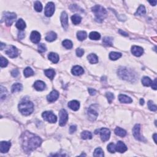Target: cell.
<instances>
[{
  "instance_id": "e575fe53",
  "label": "cell",
  "mask_w": 157,
  "mask_h": 157,
  "mask_svg": "<svg viewBox=\"0 0 157 157\" xmlns=\"http://www.w3.org/2000/svg\"><path fill=\"white\" fill-rule=\"evenodd\" d=\"M142 83L144 86L149 87L152 85V81L148 77H144L142 78Z\"/></svg>"
},
{
  "instance_id": "603a6c76",
  "label": "cell",
  "mask_w": 157,
  "mask_h": 157,
  "mask_svg": "<svg viewBox=\"0 0 157 157\" xmlns=\"http://www.w3.org/2000/svg\"><path fill=\"white\" fill-rule=\"evenodd\" d=\"M48 58L52 61L53 63H57L59 61V56L56 53L51 52L49 54Z\"/></svg>"
},
{
  "instance_id": "52a82bcc",
  "label": "cell",
  "mask_w": 157,
  "mask_h": 157,
  "mask_svg": "<svg viewBox=\"0 0 157 157\" xmlns=\"http://www.w3.org/2000/svg\"><path fill=\"white\" fill-rule=\"evenodd\" d=\"M59 125L61 127H63V126L65 125L68 120V115L67 112L64 109H61L59 112Z\"/></svg>"
},
{
  "instance_id": "836d02e7",
  "label": "cell",
  "mask_w": 157,
  "mask_h": 157,
  "mask_svg": "<svg viewBox=\"0 0 157 157\" xmlns=\"http://www.w3.org/2000/svg\"><path fill=\"white\" fill-rule=\"evenodd\" d=\"M146 13V8H145L144 6L143 5H141L138 8L137 11L135 13L136 15H139V16H141V15H144Z\"/></svg>"
},
{
  "instance_id": "91938a15",
  "label": "cell",
  "mask_w": 157,
  "mask_h": 157,
  "mask_svg": "<svg viewBox=\"0 0 157 157\" xmlns=\"http://www.w3.org/2000/svg\"><path fill=\"white\" fill-rule=\"evenodd\" d=\"M156 134H154V135H153V139H154L155 142L156 144Z\"/></svg>"
},
{
  "instance_id": "4fadbf2b",
  "label": "cell",
  "mask_w": 157,
  "mask_h": 157,
  "mask_svg": "<svg viewBox=\"0 0 157 157\" xmlns=\"http://www.w3.org/2000/svg\"><path fill=\"white\" fill-rule=\"evenodd\" d=\"M58 97V92L56 91V90H53L52 92H50V93H49V95H47V100L49 103H53V102H55L56 100H57Z\"/></svg>"
},
{
  "instance_id": "484cf974",
  "label": "cell",
  "mask_w": 157,
  "mask_h": 157,
  "mask_svg": "<svg viewBox=\"0 0 157 157\" xmlns=\"http://www.w3.org/2000/svg\"><path fill=\"white\" fill-rule=\"evenodd\" d=\"M87 58L89 61V62L91 64H95L98 62V58L95 54H91L89 55H88Z\"/></svg>"
},
{
  "instance_id": "6f0895ef",
  "label": "cell",
  "mask_w": 157,
  "mask_h": 157,
  "mask_svg": "<svg viewBox=\"0 0 157 157\" xmlns=\"http://www.w3.org/2000/svg\"><path fill=\"white\" fill-rule=\"evenodd\" d=\"M150 4H151L152 6H155L156 4V1H149Z\"/></svg>"
},
{
  "instance_id": "d4e9b609",
  "label": "cell",
  "mask_w": 157,
  "mask_h": 157,
  "mask_svg": "<svg viewBox=\"0 0 157 157\" xmlns=\"http://www.w3.org/2000/svg\"><path fill=\"white\" fill-rule=\"evenodd\" d=\"M115 134L120 137H125L127 135V131L120 127H117L115 129Z\"/></svg>"
},
{
  "instance_id": "7bdbcfd3",
  "label": "cell",
  "mask_w": 157,
  "mask_h": 157,
  "mask_svg": "<svg viewBox=\"0 0 157 157\" xmlns=\"http://www.w3.org/2000/svg\"><path fill=\"white\" fill-rule=\"evenodd\" d=\"M107 151L110 153H115V152L116 151L115 144H114V143H110V144H109L108 146H107Z\"/></svg>"
},
{
  "instance_id": "b9f144b4",
  "label": "cell",
  "mask_w": 157,
  "mask_h": 157,
  "mask_svg": "<svg viewBox=\"0 0 157 157\" xmlns=\"http://www.w3.org/2000/svg\"><path fill=\"white\" fill-rule=\"evenodd\" d=\"M148 108L152 111H156L157 110V107L153 103L152 101H149L148 102Z\"/></svg>"
},
{
  "instance_id": "c3c4849f",
  "label": "cell",
  "mask_w": 157,
  "mask_h": 157,
  "mask_svg": "<svg viewBox=\"0 0 157 157\" xmlns=\"http://www.w3.org/2000/svg\"><path fill=\"white\" fill-rule=\"evenodd\" d=\"M83 54H84V50H83L82 49H81V48L77 49L76 55H77V57H81L83 55Z\"/></svg>"
},
{
  "instance_id": "7dc6e473",
  "label": "cell",
  "mask_w": 157,
  "mask_h": 157,
  "mask_svg": "<svg viewBox=\"0 0 157 157\" xmlns=\"http://www.w3.org/2000/svg\"><path fill=\"white\" fill-rule=\"evenodd\" d=\"M1 100H3V99H4L6 96L7 94V90L4 87H3V86L1 87Z\"/></svg>"
},
{
  "instance_id": "ba28073f",
  "label": "cell",
  "mask_w": 157,
  "mask_h": 157,
  "mask_svg": "<svg viewBox=\"0 0 157 157\" xmlns=\"http://www.w3.org/2000/svg\"><path fill=\"white\" fill-rule=\"evenodd\" d=\"M6 54L11 58H14L18 56V50L13 45H10L6 50Z\"/></svg>"
},
{
  "instance_id": "ac0fdd59",
  "label": "cell",
  "mask_w": 157,
  "mask_h": 157,
  "mask_svg": "<svg viewBox=\"0 0 157 157\" xmlns=\"http://www.w3.org/2000/svg\"><path fill=\"white\" fill-rule=\"evenodd\" d=\"M34 87L37 91H42L45 88L46 85L44 82L41 81H37L34 83Z\"/></svg>"
},
{
  "instance_id": "60d3db41",
  "label": "cell",
  "mask_w": 157,
  "mask_h": 157,
  "mask_svg": "<svg viewBox=\"0 0 157 157\" xmlns=\"http://www.w3.org/2000/svg\"><path fill=\"white\" fill-rule=\"evenodd\" d=\"M34 8L37 12H41L42 10V5L41 3L38 1H36L35 3V5H34Z\"/></svg>"
},
{
  "instance_id": "ab89813d",
  "label": "cell",
  "mask_w": 157,
  "mask_h": 157,
  "mask_svg": "<svg viewBox=\"0 0 157 157\" xmlns=\"http://www.w3.org/2000/svg\"><path fill=\"white\" fill-rule=\"evenodd\" d=\"M104 155V152L101 148H96L95 152H94V153H93L94 156L103 157Z\"/></svg>"
},
{
  "instance_id": "5b68a950",
  "label": "cell",
  "mask_w": 157,
  "mask_h": 157,
  "mask_svg": "<svg viewBox=\"0 0 157 157\" xmlns=\"http://www.w3.org/2000/svg\"><path fill=\"white\" fill-rule=\"evenodd\" d=\"M17 15L13 12H5L3 15V20L6 23L7 26H11L16 19Z\"/></svg>"
},
{
  "instance_id": "ee69618b",
  "label": "cell",
  "mask_w": 157,
  "mask_h": 157,
  "mask_svg": "<svg viewBox=\"0 0 157 157\" xmlns=\"http://www.w3.org/2000/svg\"><path fill=\"white\" fill-rule=\"evenodd\" d=\"M0 66L1 68H4L7 66L8 64V61L7 60V59L3 57H1L0 58Z\"/></svg>"
},
{
  "instance_id": "74e56055",
  "label": "cell",
  "mask_w": 157,
  "mask_h": 157,
  "mask_svg": "<svg viewBox=\"0 0 157 157\" xmlns=\"http://www.w3.org/2000/svg\"><path fill=\"white\" fill-rule=\"evenodd\" d=\"M23 73H24V76L25 77H28L32 76L34 74L33 69L30 67L25 68L24 71H23Z\"/></svg>"
},
{
  "instance_id": "f546056e",
  "label": "cell",
  "mask_w": 157,
  "mask_h": 157,
  "mask_svg": "<svg viewBox=\"0 0 157 157\" xmlns=\"http://www.w3.org/2000/svg\"><path fill=\"white\" fill-rule=\"evenodd\" d=\"M121 57H122V54H121L120 53L112 52L110 53V54H109V58L113 61L117 60L120 58Z\"/></svg>"
},
{
  "instance_id": "4316f807",
  "label": "cell",
  "mask_w": 157,
  "mask_h": 157,
  "mask_svg": "<svg viewBox=\"0 0 157 157\" xmlns=\"http://www.w3.org/2000/svg\"><path fill=\"white\" fill-rule=\"evenodd\" d=\"M16 27L18 30L20 31H23L24 29L26 28V23L23 21L22 18H20L17 22L16 23Z\"/></svg>"
},
{
  "instance_id": "9a60e30c",
  "label": "cell",
  "mask_w": 157,
  "mask_h": 157,
  "mask_svg": "<svg viewBox=\"0 0 157 157\" xmlns=\"http://www.w3.org/2000/svg\"><path fill=\"white\" fill-rule=\"evenodd\" d=\"M30 40L33 43L37 44L41 40V35L39 32L36 31H33L32 33H31L30 35Z\"/></svg>"
},
{
  "instance_id": "6da1fadb",
  "label": "cell",
  "mask_w": 157,
  "mask_h": 157,
  "mask_svg": "<svg viewBox=\"0 0 157 157\" xmlns=\"http://www.w3.org/2000/svg\"><path fill=\"white\" fill-rule=\"evenodd\" d=\"M22 138V147L26 152H30L36 149L42 143L40 138L28 131L23 133Z\"/></svg>"
},
{
  "instance_id": "680465c9",
  "label": "cell",
  "mask_w": 157,
  "mask_h": 157,
  "mask_svg": "<svg viewBox=\"0 0 157 157\" xmlns=\"http://www.w3.org/2000/svg\"><path fill=\"white\" fill-rule=\"evenodd\" d=\"M140 104H141V105H143L144 104V100H143V99H141V100H140Z\"/></svg>"
},
{
  "instance_id": "277c9868",
  "label": "cell",
  "mask_w": 157,
  "mask_h": 157,
  "mask_svg": "<svg viewBox=\"0 0 157 157\" xmlns=\"http://www.w3.org/2000/svg\"><path fill=\"white\" fill-rule=\"evenodd\" d=\"M18 110L22 115H29L33 111L34 105L30 101H25L19 104Z\"/></svg>"
},
{
  "instance_id": "f5cc1de1",
  "label": "cell",
  "mask_w": 157,
  "mask_h": 157,
  "mask_svg": "<svg viewBox=\"0 0 157 157\" xmlns=\"http://www.w3.org/2000/svg\"><path fill=\"white\" fill-rule=\"evenodd\" d=\"M25 37V33L23 31H21L19 32L18 33V38L20 39H23Z\"/></svg>"
},
{
  "instance_id": "83f0119b",
  "label": "cell",
  "mask_w": 157,
  "mask_h": 157,
  "mask_svg": "<svg viewBox=\"0 0 157 157\" xmlns=\"http://www.w3.org/2000/svg\"><path fill=\"white\" fill-rule=\"evenodd\" d=\"M44 73H45V76L51 80H52L53 78H54L55 76V72L54 69H52L45 70V71H44Z\"/></svg>"
},
{
  "instance_id": "8992f818",
  "label": "cell",
  "mask_w": 157,
  "mask_h": 157,
  "mask_svg": "<svg viewBox=\"0 0 157 157\" xmlns=\"http://www.w3.org/2000/svg\"><path fill=\"white\" fill-rule=\"evenodd\" d=\"M42 117L44 120L47 121L51 123H54L57 122V119L55 115H54L52 112L50 111H45L42 113Z\"/></svg>"
},
{
  "instance_id": "e0dca14e",
  "label": "cell",
  "mask_w": 157,
  "mask_h": 157,
  "mask_svg": "<svg viewBox=\"0 0 157 157\" xmlns=\"http://www.w3.org/2000/svg\"><path fill=\"white\" fill-rule=\"evenodd\" d=\"M116 151L119 153H124L127 151V147L122 141H119L115 146Z\"/></svg>"
},
{
  "instance_id": "9f6ffc18",
  "label": "cell",
  "mask_w": 157,
  "mask_h": 157,
  "mask_svg": "<svg viewBox=\"0 0 157 157\" xmlns=\"http://www.w3.org/2000/svg\"><path fill=\"white\" fill-rule=\"evenodd\" d=\"M0 49H1V50H3V49H4V47H5V46H6V45H5V44L3 43V42H1V44H0Z\"/></svg>"
},
{
  "instance_id": "7a4b0ae2",
  "label": "cell",
  "mask_w": 157,
  "mask_h": 157,
  "mask_svg": "<svg viewBox=\"0 0 157 157\" xmlns=\"http://www.w3.org/2000/svg\"><path fill=\"white\" fill-rule=\"evenodd\" d=\"M118 75L121 78L126 81L134 82L136 80V75L134 71L127 68L121 67L117 71Z\"/></svg>"
},
{
  "instance_id": "db71d44e",
  "label": "cell",
  "mask_w": 157,
  "mask_h": 157,
  "mask_svg": "<svg viewBox=\"0 0 157 157\" xmlns=\"http://www.w3.org/2000/svg\"><path fill=\"white\" fill-rule=\"evenodd\" d=\"M152 88H153V90H156V79L155 78L154 80V81L152 82Z\"/></svg>"
},
{
  "instance_id": "3957f363",
  "label": "cell",
  "mask_w": 157,
  "mask_h": 157,
  "mask_svg": "<svg viewBox=\"0 0 157 157\" xmlns=\"http://www.w3.org/2000/svg\"><path fill=\"white\" fill-rule=\"evenodd\" d=\"M91 10L95 15V20H96V22L101 23L106 17V10L100 5H96V6L92 8Z\"/></svg>"
},
{
  "instance_id": "8fae6325",
  "label": "cell",
  "mask_w": 157,
  "mask_h": 157,
  "mask_svg": "<svg viewBox=\"0 0 157 157\" xmlns=\"http://www.w3.org/2000/svg\"><path fill=\"white\" fill-rule=\"evenodd\" d=\"M140 128H141V126H140V125L136 124L133 129V134L136 139L142 141H144V139H143V138H142V136H141V134H140Z\"/></svg>"
},
{
  "instance_id": "bcb514c9",
  "label": "cell",
  "mask_w": 157,
  "mask_h": 157,
  "mask_svg": "<svg viewBox=\"0 0 157 157\" xmlns=\"http://www.w3.org/2000/svg\"><path fill=\"white\" fill-rule=\"evenodd\" d=\"M106 96L107 100H108V102L109 103H111L112 101H113L114 98V95L113 93H110V92H107L106 93Z\"/></svg>"
},
{
  "instance_id": "f907efd6",
  "label": "cell",
  "mask_w": 157,
  "mask_h": 157,
  "mask_svg": "<svg viewBox=\"0 0 157 157\" xmlns=\"http://www.w3.org/2000/svg\"><path fill=\"white\" fill-rule=\"evenodd\" d=\"M76 129H77L76 126L72 125V126H71V127H70V128H69V132L71 134H73V133H74L75 131H76Z\"/></svg>"
},
{
  "instance_id": "8d00e7d4",
  "label": "cell",
  "mask_w": 157,
  "mask_h": 157,
  "mask_svg": "<svg viewBox=\"0 0 157 157\" xmlns=\"http://www.w3.org/2000/svg\"><path fill=\"white\" fill-rule=\"evenodd\" d=\"M81 138L83 139H91L92 138V134L90 131H84L82 133Z\"/></svg>"
},
{
  "instance_id": "ffe728a7",
  "label": "cell",
  "mask_w": 157,
  "mask_h": 157,
  "mask_svg": "<svg viewBox=\"0 0 157 157\" xmlns=\"http://www.w3.org/2000/svg\"><path fill=\"white\" fill-rule=\"evenodd\" d=\"M68 107H69L71 109H72L73 110L76 111V110H78V109H79L80 103L79 102L77 101H76V100L71 101L69 102V103H68Z\"/></svg>"
},
{
  "instance_id": "d6986e66",
  "label": "cell",
  "mask_w": 157,
  "mask_h": 157,
  "mask_svg": "<svg viewBox=\"0 0 157 157\" xmlns=\"http://www.w3.org/2000/svg\"><path fill=\"white\" fill-rule=\"evenodd\" d=\"M88 115L90 120L94 121L96 119V118L98 115V114L97 113V112L95 109H92L91 107H90L89 109L88 110Z\"/></svg>"
},
{
  "instance_id": "44dd1931",
  "label": "cell",
  "mask_w": 157,
  "mask_h": 157,
  "mask_svg": "<svg viewBox=\"0 0 157 157\" xmlns=\"http://www.w3.org/2000/svg\"><path fill=\"white\" fill-rule=\"evenodd\" d=\"M71 72L74 76H80V75L83 74L84 71L83 69L80 66H75L73 68Z\"/></svg>"
},
{
  "instance_id": "cb8c5ba5",
  "label": "cell",
  "mask_w": 157,
  "mask_h": 157,
  "mask_svg": "<svg viewBox=\"0 0 157 157\" xmlns=\"http://www.w3.org/2000/svg\"><path fill=\"white\" fill-rule=\"evenodd\" d=\"M57 37V35L55 32L50 31L47 34L45 37V40L48 42H52L55 40Z\"/></svg>"
},
{
  "instance_id": "4dcf8cb0",
  "label": "cell",
  "mask_w": 157,
  "mask_h": 157,
  "mask_svg": "<svg viewBox=\"0 0 157 157\" xmlns=\"http://www.w3.org/2000/svg\"><path fill=\"white\" fill-rule=\"evenodd\" d=\"M71 20H72L73 24L78 25L81 23L82 20V17L78 14H75L71 17Z\"/></svg>"
},
{
  "instance_id": "f6af8a7d",
  "label": "cell",
  "mask_w": 157,
  "mask_h": 157,
  "mask_svg": "<svg viewBox=\"0 0 157 157\" xmlns=\"http://www.w3.org/2000/svg\"><path fill=\"white\" fill-rule=\"evenodd\" d=\"M47 50V48L45 44L41 43L38 45V51L40 53H43Z\"/></svg>"
},
{
  "instance_id": "f1b7e54d",
  "label": "cell",
  "mask_w": 157,
  "mask_h": 157,
  "mask_svg": "<svg viewBox=\"0 0 157 157\" xmlns=\"http://www.w3.org/2000/svg\"><path fill=\"white\" fill-rule=\"evenodd\" d=\"M23 88V86L21 83H14L12 87V93H16V92L20 91Z\"/></svg>"
},
{
  "instance_id": "816d5d0a",
  "label": "cell",
  "mask_w": 157,
  "mask_h": 157,
  "mask_svg": "<svg viewBox=\"0 0 157 157\" xmlns=\"http://www.w3.org/2000/svg\"><path fill=\"white\" fill-rule=\"evenodd\" d=\"M88 91L89 92L90 95H92V96H93V95H95V94L96 93V91L95 89H93V88H88Z\"/></svg>"
},
{
  "instance_id": "2e32d148",
  "label": "cell",
  "mask_w": 157,
  "mask_h": 157,
  "mask_svg": "<svg viewBox=\"0 0 157 157\" xmlns=\"http://www.w3.org/2000/svg\"><path fill=\"white\" fill-rule=\"evenodd\" d=\"M131 52L136 57H140L144 53V50L142 47H139V46L134 45L131 48Z\"/></svg>"
},
{
  "instance_id": "681fc988",
  "label": "cell",
  "mask_w": 157,
  "mask_h": 157,
  "mask_svg": "<svg viewBox=\"0 0 157 157\" xmlns=\"http://www.w3.org/2000/svg\"><path fill=\"white\" fill-rule=\"evenodd\" d=\"M18 74H19V71H18V70L17 69H15L12 71L11 75L14 77H17L18 76Z\"/></svg>"
},
{
  "instance_id": "1f68e13d",
  "label": "cell",
  "mask_w": 157,
  "mask_h": 157,
  "mask_svg": "<svg viewBox=\"0 0 157 157\" xmlns=\"http://www.w3.org/2000/svg\"><path fill=\"white\" fill-rule=\"evenodd\" d=\"M87 33L84 31H79L77 33V37L78 40L81 41L85 40L87 38Z\"/></svg>"
},
{
  "instance_id": "7402d4cb",
  "label": "cell",
  "mask_w": 157,
  "mask_h": 157,
  "mask_svg": "<svg viewBox=\"0 0 157 157\" xmlns=\"http://www.w3.org/2000/svg\"><path fill=\"white\" fill-rule=\"evenodd\" d=\"M119 100L122 103H131L133 100L130 97L125 95H120L119 96Z\"/></svg>"
},
{
  "instance_id": "11a10c76",
  "label": "cell",
  "mask_w": 157,
  "mask_h": 157,
  "mask_svg": "<svg viewBox=\"0 0 157 157\" xmlns=\"http://www.w3.org/2000/svg\"><path fill=\"white\" fill-rule=\"evenodd\" d=\"M119 33H120L122 35L124 36H128V34L127 33H126V32H125V31H122L121 30H119Z\"/></svg>"
},
{
  "instance_id": "f35d334b",
  "label": "cell",
  "mask_w": 157,
  "mask_h": 157,
  "mask_svg": "<svg viewBox=\"0 0 157 157\" xmlns=\"http://www.w3.org/2000/svg\"><path fill=\"white\" fill-rule=\"evenodd\" d=\"M63 45L65 47L66 49H71L73 47V42L71 41L70 40H68V39H66V40H64L62 42Z\"/></svg>"
},
{
  "instance_id": "9c48e42d",
  "label": "cell",
  "mask_w": 157,
  "mask_h": 157,
  "mask_svg": "<svg viewBox=\"0 0 157 157\" xmlns=\"http://www.w3.org/2000/svg\"><path fill=\"white\" fill-rule=\"evenodd\" d=\"M55 12V4L54 3L49 2L45 8V15L46 17H51Z\"/></svg>"
},
{
  "instance_id": "7c38bea8",
  "label": "cell",
  "mask_w": 157,
  "mask_h": 157,
  "mask_svg": "<svg viewBox=\"0 0 157 157\" xmlns=\"http://www.w3.org/2000/svg\"><path fill=\"white\" fill-rule=\"evenodd\" d=\"M60 19L63 28L65 30H67L68 27V17L66 12H63L61 13Z\"/></svg>"
},
{
  "instance_id": "5bb4252c",
  "label": "cell",
  "mask_w": 157,
  "mask_h": 157,
  "mask_svg": "<svg viewBox=\"0 0 157 157\" xmlns=\"http://www.w3.org/2000/svg\"><path fill=\"white\" fill-rule=\"evenodd\" d=\"M11 144L10 142L7 141H2L0 144V151L2 153H5L8 152L10 147H11Z\"/></svg>"
},
{
  "instance_id": "30bf717a",
  "label": "cell",
  "mask_w": 157,
  "mask_h": 157,
  "mask_svg": "<svg viewBox=\"0 0 157 157\" xmlns=\"http://www.w3.org/2000/svg\"><path fill=\"white\" fill-rule=\"evenodd\" d=\"M100 133L101 140L103 142H106V141H108L110 136V131L109 129L103 128H101L100 129Z\"/></svg>"
},
{
  "instance_id": "d590c367",
  "label": "cell",
  "mask_w": 157,
  "mask_h": 157,
  "mask_svg": "<svg viewBox=\"0 0 157 157\" xmlns=\"http://www.w3.org/2000/svg\"><path fill=\"white\" fill-rule=\"evenodd\" d=\"M89 37L91 40H99L101 37V35L98 32L93 31L90 33Z\"/></svg>"
},
{
  "instance_id": "d6a6232c",
  "label": "cell",
  "mask_w": 157,
  "mask_h": 157,
  "mask_svg": "<svg viewBox=\"0 0 157 157\" xmlns=\"http://www.w3.org/2000/svg\"><path fill=\"white\" fill-rule=\"evenodd\" d=\"M112 42H113V39L110 37H104L103 38V42L104 45L106 46H112Z\"/></svg>"
}]
</instances>
